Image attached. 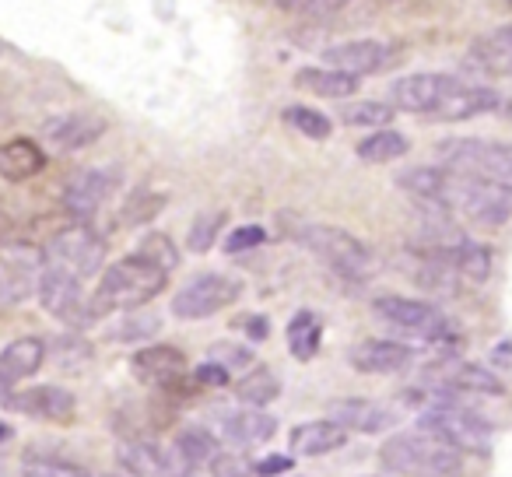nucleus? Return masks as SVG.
<instances>
[{"instance_id":"nucleus-1","label":"nucleus","mask_w":512,"mask_h":477,"mask_svg":"<svg viewBox=\"0 0 512 477\" xmlns=\"http://www.w3.org/2000/svg\"><path fill=\"white\" fill-rule=\"evenodd\" d=\"M390 102L404 113L432 116V120H474V116L502 109V95L488 85H467L453 74H407L390 88Z\"/></svg>"},{"instance_id":"nucleus-2","label":"nucleus","mask_w":512,"mask_h":477,"mask_svg":"<svg viewBox=\"0 0 512 477\" xmlns=\"http://www.w3.org/2000/svg\"><path fill=\"white\" fill-rule=\"evenodd\" d=\"M165 285H169V274L130 253L102 271L99 288L88 299V320H102L109 313H134V309L148 306L155 295H162Z\"/></svg>"},{"instance_id":"nucleus-3","label":"nucleus","mask_w":512,"mask_h":477,"mask_svg":"<svg viewBox=\"0 0 512 477\" xmlns=\"http://www.w3.org/2000/svg\"><path fill=\"white\" fill-rule=\"evenodd\" d=\"M418 432L432 435L460 456H484L491 449V425L456 397H432V404L418 414Z\"/></svg>"},{"instance_id":"nucleus-4","label":"nucleus","mask_w":512,"mask_h":477,"mask_svg":"<svg viewBox=\"0 0 512 477\" xmlns=\"http://www.w3.org/2000/svg\"><path fill=\"white\" fill-rule=\"evenodd\" d=\"M379 463L404 477H463V456L425 432H400L379 449Z\"/></svg>"},{"instance_id":"nucleus-5","label":"nucleus","mask_w":512,"mask_h":477,"mask_svg":"<svg viewBox=\"0 0 512 477\" xmlns=\"http://www.w3.org/2000/svg\"><path fill=\"white\" fill-rule=\"evenodd\" d=\"M295 239L306 246L313 257H320L327 267H334L341 278L351 281H365L372 271L379 267L376 253L351 235L348 228H337V225H320V221H309V225L295 228Z\"/></svg>"},{"instance_id":"nucleus-6","label":"nucleus","mask_w":512,"mask_h":477,"mask_svg":"<svg viewBox=\"0 0 512 477\" xmlns=\"http://www.w3.org/2000/svg\"><path fill=\"white\" fill-rule=\"evenodd\" d=\"M46 267L71 274L85 285V278H95L106 264V239L95 232L92 225H64L60 232H53V239L43 250Z\"/></svg>"},{"instance_id":"nucleus-7","label":"nucleus","mask_w":512,"mask_h":477,"mask_svg":"<svg viewBox=\"0 0 512 477\" xmlns=\"http://www.w3.org/2000/svg\"><path fill=\"white\" fill-rule=\"evenodd\" d=\"M372 313L379 320H386L390 327L397 330H407V334H418L425 341H449L456 337L453 323L446 320L435 302H425V299H404V295H379L372 302Z\"/></svg>"},{"instance_id":"nucleus-8","label":"nucleus","mask_w":512,"mask_h":477,"mask_svg":"<svg viewBox=\"0 0 512 477\" xmlns=\"http://www.w3.org/2000/svg\"><path fill=\"white\" fill-rule=\"evenodd\" d=\"M453 211H460L463 218H470L474 225L498 228L512 218V186L498 183V179L484 176H463L456 183Z\"/></svg>"},{"instance_id":"nucleus-9","label":"nucleus","mask_w":512,"mask_h":477,"mask_svg":"<svg viewBox=\"0 0 512 477\" xmlns=\"http://www.w3.org/2000/svg\"><path fill=\"white\" fill-rule=\"evenodd\" d=\"M242 299V281L232 274H197L190 285L179 288L172 299V313L176 320H207V316L221 313V309L235 306Z\"/></svg>"},{"instance_id":"nucleus-10","label":"nucleus","mask_w":512,"mask_h":477,"mask_svg":"<svg viewBox=\"0 0 512 477\" xmlns=\"http://www.w3.org/2000/svg\"><path fill=\"white\" fill-rule=\"evenodd\" d=\"M425 383H432V397H456V393H477V397H502L505 383L491 369L460 358H439L425 365Z\"/></svg>"},{"instance_id":"nucleus-11","label":"nucleus","mask_w":512,"mask_h":477,"mask_svg":"<svg viewBox=\"0 0 512 477\" xmlns=\"http://www.w3.org/2000/svg\"><path fill=\"white\" fill-rule=\"evenodd\" d=\"M43 267V250L36 246H0V306H22L25 299H32L39 292Z\"/></svg>"},{"instance_id":"nucleus-12","label":"nucleus","mask_w":512,"mask_h":477,"mask_svg":"<svg viewBox=\"0 0 512 477\" xmlns=\"http://www.w3.org/2000/svg\"><path fill=\"white\" fill-rule=\"evenodd\" d=\"M123 183L116 165H95V169H81L78 176L67 183L64 190V211L71 214L78 225H88L95 214L106 207V200L116 193V186Z\"/></svg>"},{"instance_id":"nucleus-13","label":"nucleus","mask_w":512,"mask_h":477,"mask_svg":"<svg viewBox=\"0 0 512 477\" xmlns=\"http://www.w3.org/2000/svg\"><path fill=\"white\" fill-rule=\"evenodd\" d=\"M320 57L330 71L362 78V74L390 71V67L400 60V46L386 43V39H348V43L327 46Z\"/></svg>"},{"instance_id":"nucleus-14","label":"nucleus","mask_w":512,"mask_h":477,"mask_svg":"<svg viewBox=\"0 0 512 477\" xmlns=\"http://www.w3.org/2000/svg\"><path fill=\"white\" fill-rule=\"evenodd\" d=\"M116 460H120L127 477H186L190 470L179 463V456L172 453V446H158L148 435H130L120 439L116 446Z\"/></svg>"},{"instance_id":"nucleus-15","label":"nucleus","mask_w":512,"mask_h":477,"mask_svg":"<svg viewBox=\"0 0 512 477\" xmlns=\"http://www.w3.org/2000/svg\"><path fill=\"white\" fill-rule=\"evenodd\" d=\"M39 302L50 316L71 323V327H85L88 320V299L85 285L71 274L57 271V267H43V278H39Z\"/></svg>"},{"instance_id":"nucleus-16","label":"nucleus","mask_w":512,"mask_h":477,"mask_svg":"<svg viewBox=\"0 0 512 477\" xmlns=\"http://www.w3.org/2000/svg\"><path fill=\"white\" fill-rule=\"evenodd\" d=\"M456 183H460V172L446 169V165H414V169L397 172L400 190L411 193L421 204L439 207V211H453Z\"/></svg>"},{"instance_id":"nucleus-17","label":"nucleus","mask_w":512,"mask_h":477,"mask_svg":"<svg viewBox=\"0 0 512 477\" xmlns=\"http://www.w3.org/2000/svg\"><path fill=\"white\" fill-rule=\"evenodd\" d=\"M130 372L151 390H172L186 376V355L172 344H148L130 358Z\"/></svg>"},{"instance_id":"nucleus-18","label":"nucleus","mask_w":512,"mask_h":477,"mask_svg":"<svg viewBox=\"0 0 512 477\" xmlns=\"http://www.w3.org/2000/svg\"><path fill=\"white\" fill-rule=\"evenodd\" d=\"M414 365V348L383 337H365L351 348V369L362 376H397Z\"/></svg>"},{"instance_id":"nucleus-19","label":"nucleus","mask_w":512,"mask_h":477,"mask_svg":"<svg viewBox=\"0 0 512 477\" xmlns=\"http://www.w3.org/2000/svg\"><path fill=\"white\" fill-rule=\"evenodd\" d=\"M109 123L102 120L99 113H88V109H78V113H60L53 120L43 123V137L53 151H81L88 144H95L102 134H106Z\"/></svg>"},{"instance_id":"nucleus-20","label":"nucleus","mask_w":512,"mask_h":477,"mask_svg":"<svg viewBox=\"0 0 512 477\" xmlns=\"http://www.w3.org/2000/svg\"><path fill=\"white\" fill-rule=\"evenodd\" d=\"M327 418L334 425L348 428V432H362V435H379L386 428L397 425V411L376 400H362V397H341L327 404Z\"/></svg>"},{"instance_id":"nucleus-21","label":"nucleus","mask_w":512,"mask_h":477,"mask_svg":"<svg viewBox=\"0 0 512 477\" xmlns=\"http://www.w3.org/2000/svg\"><path fill=\"white\" fill-rule=\"evenodd\" d=\"M8 407L25 414V418L57 421V425H67V421H74V414H78V400H74V393L64 390V386H32V390L15 393Z\"/></svg>"},{"instance_id":"nucleus-22","label":"nucleus","mask_w":512,"mask_h":477,"mask_svg":"<svg viewBox=\"0 0 512 477\" xmlns=\"http://www.w3.org/2000/svg\"><path fill=\"white\" fill-rule=\"evenodd\" d=\"M428 253L442 260L449 271L460 281H470V285H484L491 278V250L474 239H446V243H432Z\"/></svg>"},{"instance_id":"nucleus-23","label":"nucleus","mask_w":512,"mask_h":477,"mask_svg":"<svg viewBox=\"0 0 512 477\" xmlns=\"http://www.w3.org/2000/svg\"><path fill=\"white\" fill-rule=\"evenodd\" d=\"M218 432L232 446H260L274 439L278 418H271L267 411H253V407H235V411H221Z\"/></svg>"},{"instance_id":"nucleus-24","label":"nucleus","mask_w":512,"mask_h":477,"mask_svg":"<svg viewBox=\"0 0 512 477\" xmlns=\"http://www.w3.org/2000/svg\"><path fill=\"white\" fill-rule=\"evenodd\" d=\"M43 365H46L43 337H18V341H11L8 348L0 351V379H8L11 386L36 376Z\"/></svg>"},{"instance_id":"nucleus-25","label":"nucleus","mask_w":512,"mask_h":477,"mask_svg":"<svg viewBox=\"0 0 512 477\" xmlns=\"http://www.w3.org/2000/svg\"><path fill=\"white\" fill-rule=\"evenodd\" d=\"M46 169V151L29 137H15V141L0 144V179L8 183H25V179L39 176Z\"/></svg>"},{"instance_id":"nucleus-26","label":"nucleus","mask_w":512,"mask_h":477,"mask_svg":"<svg viewBox=\"0 0 512 477\" xmlns=\"http://www.w3.org/2000/svg\"><path fill=\"white\" fill-rule=\"evenodd\" d=\"M348 428L334 425L330 418L306 421L292 432V453L295 456H327L337 453L341 446H348Z\"/></svg>"},{"instance_id":"nucleus-27","label":"nucleus","mask_w":512,"mask_h":477,"mask_svg":"<svg viewBox=\"0 0 512 477\" xmlns=\"http://www.w3.org/2000/svg\"><path fill=\"white\" fill-rule=\"evenodd\" d=\"M470 60H474L481 71L512 78V25H502V29L488 32V36L474 39Z\"/></svg>"},{"instance_id":"nucleus-28","label":"nucleus","mask_w":512,"mask_h":477,"mask_svg":"<svg viewBox=\"0 0 512 477\" xmlns=\"http://www.w3.org/2000/svg\"><path fill=\"white\" fill-rule=\"evenodd\" d=\"M172 453H176L179 463H183V467L193 474V470L207 467V463H211L221 449H218L214 432H207L204 425H186V428H179L176 442H172Z\"/></svg>"},{"instance_id":"nucleus-29","label":"nucleus","mask_w":512,"mask_h":477,"mask_svg":"<svg viewBox=\"0 0 512 477\" xmlns=\"http://www.w3.org/2000/svg\"><path fill=\"white\" fill-rule=\"evenodd\" d=\"M295 85L320 95V99H351L362 81L351 78V74L330 71V67H302V71L295 74Z\"/></svg>"},{"instance_id":"nucleus-30","label":"nucleus","mask_w":512,"mask_h":477,"mask_svg":"<svg viewBox=\"0 0 512 477\" xmlns=\"http://www.w3.org/2000/svg\"><path fill=\"white\" fill-rule=\"evenodd\" d=\"M92 358H95L92 344L81 334H60L53 344H46V362H53L60 372H67V376L85 372L88 365H92Z\"/></svg>"},{"instance_id":"nucleus-31","label":"nucleus","mask_w":512,"mask_h":477,"mask_svg":"<svg viewBox=\"0 0 512 477\" xmlns=\"http://www.w3.org/2000/svg\"><path fill=\"white\" fill-rule=\"evenodd\" d=\"M320 341H323L320 316L309 313V309L295 313L292 323H288V351H292L295 362H313L316 351H320Z\"/></svg>"},{"instance_id":"nucleus-32","label":"nucleus","mask_w":512,"mask_h":477,"mask_svg":"<svg viewBox=\"0 0 512 477\" xmlns=\"http://www.w3.org/2000/svg\"><path fill=\"white\" fill-rule=\"evenodd\" d=\"M281 397V379L271 369H249L246 376L235 383V400H242L253 411H264L267 404Z\"/></svg>"},{"instance_id":"nucleus-33","label":"nucleus","mask_w":512,"mask_h":477,"mask_svg":"<svg viewBox=\"0 0 512 477\" xmlns=\"http://www.w3.org/2000/svg\"><path fill=\"white\" fill-rule=\"evenodd\" d=\"M411 151V141H407L400 130H372L362 144H358V158L369 165H386V162H397Z\"/></svg>"},{"instance_id":"nucleus-34","label":"nucleus","mask_w":512,"mask_h":477,"mask_svg":"<svg viewBox=\"0 0 512 477\" xmlns=\"http://www.w3.org/2000/svg\"><path fill=\"white\" fill-rule=\"evenodd\" d=\"M158 330H162V320H158V313H144V309H134V313H127L123 320H116L113 327H109V341H116V344L151 341Z\"/></svg>"},{"instance_id":"nucleus-35","label":"nucleus","mask_w":512,"mask_h":477,"mask_svg":"<svg viewBox=\"0 0 512 477\" xmlns=\"http://www.w3.org/2000/svg\"><path fill=\"white\" fill-rule=\"evenodd\" d=\"M165 207V193H155V190H134L127 197V204L120 207V225L127 228H137V225H148L162 214Z\"/></svg>"},{"instance_id":"nucleus-36","label":"nucleus","mask_w":512,"mask_h":477,"mask_svg":"<svg viewBox=\"0 0 512 477\" xmlns=\"http://www.w3.org/2000/svg\"><path fill=\"white\" fill-rule=\"evenodd\" d=\"M393 113L397 109L383 106V102H348L341 109V123L344 127H369V130H390L393 123Z\"/></svg>"},{"instance_id":"nucleus-37","label":"nucleus","mask_w":512,"mask_h":477,"mask_svg":"<svg viewBox=\"0 0 512 477\" xmlns=\"http://www.w3.org/2000/svg\"><path fill=\"white\" fill-rule=\"evenodd\" d=\"M134 257H141L144 264L158 267V271H162V274L176 271V264H179V250H176V243H172V239H169V235H165V232H151V235H144L141 243H137Z\"/></svg>"},{"instance_id":"nucleus-38","label":"nucleus","mask_w":512,"mask_h":477,"mask_svg":"<svg viewBox=\"0 0 512 477\" xmlns=\"http://www.w3.org/2000/svg\"><path fill=\"white\" fill-rule=\"evenodd\" d=\"M285 123H292L302 137H309V141H327L330 130H334V123H330L320 109H309V106H288Z\"/></svg>"},{"instance_id":"nucleus-39","label":"nucleus","mask_w":512,"mask_h":477,"mask_svg":"<svg viewBox=\"0 0 512 477\" xmlns=\"http://www.w3.org/2000/svg\"><path fill=\"white\" fill-rule=\"evenodd\" d=\"M221 225H225V211L197 214V221L190 225V235H186V250H190V253H207L214 243H218Z\"/></svg>"},{"instance_id":"nucleus-40","label":"nucleus","mask_w":512,"mask_h":477,"mask_svg":"<svg viewBox=\"0 0 512 477\" xmlns=\"http://www.w3.org/2000/svg\"><path fill=\"white\" fill-rule=\"evenodd\" d=\"M204 362L218 365V369H225L228 376H235V372H246L249 365H253V351L242 348V344L221 341V344H214V348H207V358H204Z\"/></svg>"},{"instance_id":"nucleus-41","label":"nucleus","mask_w":512,"mask_h":477,"mask_svg":"<svg viewBox=\"0 0 512 477\" xmlns=\"http://www.w3.org/2000/svg\"><path fill=\"white\" fill-rule=\"evenodd\" d=\"M22 477H88V470L81 463L71 460H53V456H32L25 460Z\"/></svg>"},{"instance_id":"nucleus-42","label":"nucleus","mask_w":512,"mask_h":477,"mask_svg":"<svg viewBox=\"0 0 512 477\" xmlns=\"http://www.w3.org/2000/svg\"><path fill=\"white\" fill-rule=\"evenodd\" d=\"M267 243V232H264V225H239L232 235L225 239V250L232 253H249V250H260V246Z\"/></svg>"},{"instance_id":"nucleus-43","label":"nucleus","mask_w":512,"mask_h":477,"mask_svg":"<svg viewBox=\"0 0 512 477\" xmlns=\"http://www.w3.org/2000/svg\"><path fill=\"white\" fill-rule=\"evenodd\" d=\"M253 474V463L242 453H218L207 463V477H249Z\"/></svg>"},{"instance_id":"nucleus-44","label":"nucleus","mask_w":512,"mask_h":477,"mask_svg":"<svg viewBox=\"0 0 512 477\" xmlns=\"http://www.w3.org/2000/svg\"><path fill=\"white\" fill-rule=\"evenodd\" d=\"M285 11H292V15L313 18V25H327L330 18L341 15L344 4H334V0H302V4H285Z\"/></svg>"},{"instance_id":"nucleus-45","label":"nucleus","mask_w":512,"mask_h":477,"mask_svg":"<svg viewBox=\"0 0 512 477\" xmlns=\"http://www.w3.org/2000/svg\"><path fill=\"white\" fill-rule=\"evenodd\" d=\"M295 467V456H264L260 463H253L256 477H288Z\"/></svg>"},{"instance_id":"nucleus-46","label":"nucleus","mask_w":512,"mask_h":477,"mask_svg":"<svg viewBox=\"0 0 512 477\" xmlns=\"http://www.w3.org/2000/svg\"><path fill=\"white\" fill-rule=\"evenodd\" d=\"M228 372L225 369H218V365H211V362H204L197 369V383H204V386H228Z\"/></svg>"},{"instance_id":"nucleus-47","label":"nucleus","mask_w":512,"mask_h":477,"mask_svg":"<svg viewBox=\"0 0 512 477\" xmlns=\"http://www.w3.org/2000/svg\"><path fill=\"white\" fill-rule=\"evenodd\" d=\"M242 327H246L249 341H267V337H271V320H267V316H249Z\"/></svg>"},{"instance_id":"nucleus-48","label":"nucleus","mask_w":512,"mask_h":477,"mask_svg":"<svg viewBox=\"0 0 512 477\" xmlns=\"http://www.w3.org/2000/svg\"><path fill=\"white\" fill-rule=\"evenodd\" d=\"M11 397H15V386H11L8 379H0V407H8Z\"/></svg>"},{"instance_id":"nucleus-49","label":"nucleus","mask_w":512,"mask_h":477,"mask_svg":"<svg viewBox=\"0 0 512 477\" xmlns=\"http://www.w3.org/2000/svg\"><path fill=\"white\" fill-rule=\"evenodd\" d=\"M502 165H505V179H512V144H502Z\"/></svg>"},{"instance_id":"nucleus-50","label":"nucleus","mask_w":512,"mask_h":477,"mask_svg":"<svg viewBox=\"0 0 512 477\" xmlns=\"http://www.w3.org/2000/svg\"><path fill=\"white\" fill-rule=\"evenodd\" d=\"M8 439H11V425H8V421H0V446H4Z\"/></svg>"},{"instance_id":"nucleus-51","label":"nucleus","mask_w":512,"mask_h":477,"mask_svg":"<svg viewBox=\"0 0 512 477\" xmlns=\"http://www.w3.org/2000/svg\"><path fill=\"white\" fill-rule=\"evenodd\" d=\"M0 477H11V467H8V456L0 453Z\"/></svg>"},{"instance_id":"nucleus-52","label":"nucleus","mask_w":512,"mask_h":477,"mask_svg":"<svg viewBox=\"0 0 512 477\" xmlns=\"http://www.w3.org/2000/svg\"><path fill=\"white\" fill-rule=\"evenodd\" d=\"M502 106H505V113L512 116V95H509V99H502Z\"/></svg>"},{"instance_id":"nucleus-53","label":"nucleus","mask_w":512,"mask_h":477,"mask_svg":"<svg viewBox=\"0 0 512 477\" xmlns=\"http://www.w3.org/2000/svg\"><path fill=\"white\" fill-rule=\"evenodd\" d=\"M102 477H127V474H123V470H120V474H102Z\"/></svg>"},{"instance_id":"nucleus-54","label":"nucleus","mask_w":512,"mask_h":477,"mask_svg":"<svg viewBox=\"0 0 512 477\" xmlns=\"http://www.w3.org/2000/svg\"><path fill=\"white\" fill-rule=\"evenodd\" d=\"M288 477H292V474H288Z\"/></svg>"}]
</instances>
